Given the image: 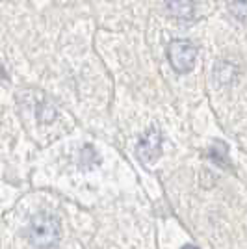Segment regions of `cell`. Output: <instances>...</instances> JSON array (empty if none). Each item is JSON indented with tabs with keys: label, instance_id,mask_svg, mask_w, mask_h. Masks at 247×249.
Segmentation results:
<instances>
[{
	"label": "cell",
	"instance_id": "obj_2",
	"mask_svg": "<svg viewBox=\"0 0 247 249\" xmlns=\"http://www.w3.org/2000/svg\"><path fill=\"white\" fill-rule=\"evenodd\" d=\"M199 49L188 39H173L167 47V60L173 71L178 74L190 73L195 67V60Z\"/></svg>",
	"mask_w": 247,
	"mask_h": 249
},
{
	"label": "cell",
	"instance_id": "obj_8",
	"mask_svg": "<svg viewBox=\"0 0 247 249\" xmlns=\"http://www.w3.org/2000/svg\"><path fill=\"white\" fill-rule=\"evenodd\" d=\"M230 11H232V15L236 17L238 21L247 22V0H232Z\"/></svg>",
	"mask_w": 247,
	"mask_h": 249
},
{
	"label": "cell",
	"instance_id": "obj_4",
	"mask_svg": "<svg viewBox=\"0 0 247 249\" xmlns=\"http://www.w3.org/2000/svg\"><path fill=\"white\" fill-rule=\"evenodd\" d=\"M167 13L180 21H190L195 15V2L194 0H165Z\"/></svg>",
	"mask_w": 247,
	"mask_h": 249
},
{
	"label": "cell",
	"instance_id": "obj_1",
	"mask_svg": "<svg viewBox=\"0 0 247 249\" xmlns=\"http://www.w3.org/2000/svg\"><path fill=\"white\" fill-rule=\"evenodd\" d=\"M62 238V223L51 212H37L28 225V242L37 249H51Z\"/></svg>",
	"mask_w": 247,
	"mask_h": 249
},
{
	"label": "cell",
	"instance_id": "obj_6",
	"mask_svg": "<svg viewBox=\"0 0 247 249\" xmlns=\"http://www.w3.org/2000/svg\"><path fill=\"white\" fill-rule=\"evenodd\" d=\"M99 162H101V156H99V153H97L91 145H84L82 149H80L78 166L82 167V169H91V167L99 166Z\"/></svg>",
	"mask_w": 247,
	"mask_h": 249
},
{
	"label": "cell",
	"instance_id": "obj_5",
	"mask_svg": "<svg viewBox=\"0 0 247 249\" xmlns=\"http://www.w3.org/2000/svg\"><path fill=\"white\" fill-rule=\"evenodd\" d=\"M206 156H208L214 164H217L219 167L229 169V147H227V143H223V142H216L214 145L208 149Z\"/></svg>",
	"mask_w": 247,
	"mask_h": 249
},
{
	"label": "cell",
	"instance_id": "obj_7",
	"mask_svg": "<svg viewBox=\"0 0 247 249\" xmlns=\"http://www.w3.org/2000/svg\"><path fill=\"white\" fill-rule=\"evenodd\" d=\"M214 73H216V78L219 82L225 84L232 80V74L236 73V67L229 62H219V63H216V67H214Z\"/></svg>",
	"mask_w": 247,
	"mask_h": 249
},
{
	"label": "cell",
	"instance_id": "obj_3",
	"mask_svg": "<svg viewBox=\"0 0 247 249\" xmlns=\"http://www.w3.org/2000/svg\"><path fill=\"white\" fill-rule=\"evenodd\" d=\"M162 155V132L158 126H151L145 130L141 140L136 147V156L145 166H153Z\"/></svg>",
	"mask_w": 247,
	"mask_h": 249
},
{
	"label": "cell",
	"instance_id": "obj_9",
	"mask_svg": "<svg viewBox=\"0 0 247 249\" xmlns=\"http://www.w3.org/2000/svg\"><path fill=\"white\" fill-rule=\"evenodd\" d=\"M180 249H199V248L194 246V244H188V246H184V248H180Z\"/></svg>",
	"mask_w": 247,
	"mask_h": 249
}]
</instances>
